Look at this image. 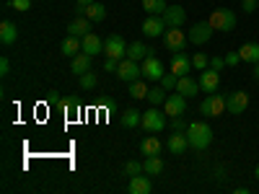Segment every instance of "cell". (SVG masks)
Returning a JSON list of instances; mask_svg holds the SVG:
<instances>
[{
    "mask_svg": "<svg viewBox=\"0 0 259 194\" xmlns=\"http://www.w3.org/2000/svg\"><path fill=\"white\" fill-rule=\"evenodd\" d=\"M70 70H73L75 75L89 73V70H91V55H85V52L75 55V57H73V65H70Z\"/></svg>",
    "mask_w": 259,
    "mask_h": 194,
    "instance_id": "28",
    "label": "cell"
},
{
    "mask_svg": "<svg viewBox=\"0 0 259 194\" xmlns=\"http://www.w3.org/2000/svg\"><path fill=\"white\" fill-rule=\"evenodd\" d=\"M158 83L163 85L166 91H177V83H179V75H174V73L168 70V73H163V78H161Z\"/></svg>",
    "mask_w": 259,
    "mask_h": 194,
    "instance_id": "36",
    "label": "cell"
},
{
    "mask_svg": "<svg viewBox=\"0 0 259 194\" xmlns=\"http://www.w3.org/2000/svg\"><path fill=\"white\" fill-rule=\"evenodd\" d=\"M254 78L259 80V62H254Z\"/></svg>",
    "mask_w": 259,
    "mask_h": 194,
    "instance_id": "46",
    "label": "cell"
},
{
    "mask_svg": "<svg viewBox=\"0 0 259 194\" xmlns=\"http://www.w3.org/2000/svg\"><path fill=\"white\" fill-rule=\"evenodd\" d=\"M192 65H194V70H207L210 68V57L205 52H197V55H192Z\"/></svg>",
    "mask_w": 259,
    "mask_h": 194,
    "instance_id": "35",
    "label": "cell"
},
{
    "mask_svg": "<svg viewBox=\"0 0 259 194\" xmlns=\"http://www.w3.org/2000/svg\"><path fill=\"white\" fill-rule=\"evenodd\" d=\"M166 8H168L166 0H143V11L148 16H163Z\"/></svg>",
    "mask_w": 259,
    "mask_h": 194,
    "instance_id": "30",
    "label": "cell"
},
{
    "mask_svg": "<svg viewBox=\"0 0 259 194\" xmlns=\"http://www.w3.org/2000/svg\"><path fill=\"white\" fill-rule=\"evenodd\" d=\"M78 78H80L78 83H80V88H83V91H94L96 85H99V75L91 73V70H89V73H83V75H78Z\"/></svg>",
    "mask_w": 259,
    "mask_h": 194,
    "instance_id": "34",
    "label": "cell"
},
{
    "mask_svg": "<svg viewBox=\"0 0 259 194\" xmlns=\"http://www.w3.org/2000/svg\"><path fill=\"white\" fill-rule=\"evenodd\" d=\"M210 68H212V70H223V68H226V55L210 57Z\"/></svg>",
    "mask_w": 259,
    "mask_h": 194,
    "instance_id": "40",
    "label": "cell"
},
{
    "mask_svg": "<svg viewBox=\"0 0 259 194\" xmlns=\"http://www.w3.org/2000/svg\"><path fill=\"white\" fill-rule=\"evenodd\" d=\"M140 127L145 129V132H161V129L166 127V112H158V106H153V109L143 112V122Z\"/></svg>",
    "mask_w": 259,
    "mask_h": 194,
    "instance_id": "4",
    "label": "cell"
},
{
    "mask_svg": "<svg viewBox=\"0 0 259 194\" xmlns=\"http://www.w3.org/2000/svg\"><path fill=\"white\" fill-rule=\"evenodd\" d=\"M207 21H210V26L215 31H223V34H228V31L236 29V13L228 11V8H215Z\"/></svg>",
    "mask_w": 259,
    "mask_h": 194,
    "instance_id": "2",
    "label": "cell"
},
{
    "mask_svg": "<svg viewBox=\"0 0 259 194\" xmlns=\"http://www.w3.org/2000/svg\"><path fill=\"white\" fill-rule=\"evenodd\" d=\"M153 55H156V50L148 47V44H143V41H135V44L127 47V57L135 60V62H143L145 57H153Z\"/></svg>",
    "mask_w": 259,
    "mask_h": 194,
    "instance_id": "18",
    "label": "cell"
},
{
    "mask_svg": "<svg viewBox=\"0 0 259 194\" xmlns=\"http://www.w3.org/2000/svg\"><path fill=\"white\" fill-rule=\"evenodd\" d=\"M140 68H143V78L145 80H161L163 78V65H161V60L153 55V57H145L143 62H140Z\"/></svg>",
    "mask_w": 259,
    "mask_h": 194,
    "instance_id": "11",
    "label": "cell"
},
{
    "mask_svg": "<svg viewBox=\"0 0 259 194\" xmlns=\"http://www.w3.org/2000/svg\"><path fill=\"white\" fill-rule=\"evenodd\" d=\"M127 41L119 36V34H112L104 39V55L106 57H114V60H124L127 57Z\"/></svg>",
    "mask_w": 259,
    "mask_h": 194,
    "instance_id": "5",
    "label": "cell"
},
{
    "mask_svg": "<svg viewBox=\"0 0 259 194\" xmlns=\"http://www.w3.org/2000/svg\"><path fill=\"white\" fill-rule=\"evenodd\" d=\"M8 73H11V60H8V57H3V60H0V75L6 78Z\"/></svg>",
    "mask_w": 259,
    "mask_h": 194,
    "instance_id": "44",
    "label": "cell"
},
{
    "mask_svg": "<svg viewBox=\"0 0 259 194\" xmlns=\"http://www.w3.org/2000/svg\"><path fill=\"white\" fill-rule=\"evenodd\" d=\"M239 55H241V60L244 62H259V44L256 41H244V44L239 47Z\"/></svg>",
    "mask_w": 259,
    "mask_h": 194,
    "instance_id": "26",
    "label": "cell"
},
{
    "mask_svg": "<svg viewBox=\"0 0 259 194\" xmlns=\"http://www.w3.org/2000/svg\"><path fill=\"white\" fill-rule=\"evenodd\" d=\"M119 62H122V60H114V57H106V60H104V65H101V70H106V73H117V68H119Z\"/></svg>",
    "mask_w": 259,
    "mask_h": 194,
    "instance_id": "39",
    "label": "cell"
},
{
    "mask_svg": "<svg viewBox=\"0 0 259 194\" xmlns=\"http://www.w3.org/2000/svg\"><path fill=\"white\" fill-rule=\"evenodd\" d=\"M166 99H168V93H166V88H163L161 83L153 85V88H148V101H150V106H161Z\"/></svg>",
    "mask_w": 259,
    "mask_h": 194,
    "instance_id": "31",
    "label": "cell"
},
{
    "mask_svg": "<svg viewBox=\"0 0 259 194\" xmlns=\"http://www.w3.org/2000/svg\"><path fill=\"white\" fill-rule=\"evenodd\" d=\"M117 75H119V80L133 83V80L143 78V68H140V62H135V60L124 57V60L119 62V68H117Z\"/></svg>",
    "mask_w": 259,
    "mask_h": 194,
    "instance_id": "9",
    "label": "cell"
},
{
    "mask_svg": "<svg viewBox=\"0 0 259 194\" xmlns=\"http://www.w3.org/2000/svg\"><path fill=\"white\" fill-rule=\"evenodd\" d=\"M68 34L70 36H85V34H91V18H85V16H78L75 21H70V26H68Z\"/></svg>",
    "mask_w": 259,
    "mask_h": 194,
    "instance_id": "21",
    "label": "cell"
},
{
    "mask_svg": "<svg viewBox=\"0 0 259 194\" xmlns=\"http://www.w3.org/2000/svg\"><path fill=\"white\" fill-rule=\"evenodd\" d=\"M55 104H57V109H60V112H68V114H73V112H80V101H78L75 96H68V99H57Z\"/></svg>",
    "mask_w": 259,
    "mask_h": 194,
    "instance_id": "32",
    "label": "cell"
},
{
    "mask_svg": "<svg viewBox=\"0 0 259 194\" xmlns=\"http://www.w3.org/2000/svg\"><path fill=\"white\" fill-rule=\"evenodd\" d=\"M163 112L168 117H182L187 112V99L182 93H171L166 101H163Z\"/></svg>",
    "mask_w": 259,
    "mask_h": 194,
    "instance_id": "15",
    "label": "cell"
},
{
    "mask_svg": "<svg viewBox=\"0 0 259 194\" xmlns=\"http://www.w3.org/2000/svg\"><path fill=\"white\" fill-rule=\"evenodd\" d=\"M143 171H145L148 176H161V171H163V161H161V156H150V158H145Z\"/></svg>",
    "mask_w": 259,
    "mask_h": 194,
    "instance_id": "29",
    "label": "cell"
},
{
    "mask_svg": "<svg viewBox=\"0 0 259 194\" xmlns=\"http://www.w3.org/2000/svg\"><path fill=\"white\" fill-rule=\"evenodd\" d=\"M140 153H143L145 158H150V156H161V140L153 137V135L143 137V140H140Z\"/></svg>",
    "mask_w": 259,
    "mask_h": 194,
    "instance_id": "23",
    "label": "cell"
},
{
    "mask_svg": "<svg viewBox=\"0 0 259 194\" xmlns=\"http://www.w3.org/2000/svg\"><path fill=\"white\" fill-rule=\"evenodd\" d=\"M11 8H16V11H29L31 8V0H11Z\"/></svg>",
    "mask_w": 259,
    "mask_h": 194,
    "instance_id": "42",
    "label": "cell"
},
{
    "mask_svg": "<svg viewBox=\"0 0 259 194\" xmlns=\"http://www.w3.org/2000/svg\"><path fill=\"white\" fill-rule=\"evenodd\" d=\"M78 6H89V3H94V0H75Z\"/></svg>",
    "mask_w": 259,
    "mask_h": 194,
    "instance_id": "47",
    "label": "cell"
},
{
    "mask_svg": "<svg viewBox=\"0 0 259 194\" xmlns=\"http://www.w3.org/2000/svg\"><path fill=\"white\" fill-rule=\"evenodd\" d=\"M194 70V65H192V57L182 50V52H171V73L174 75H189Z\"/></svg>",
    "mask_w": 259,
    "mask_h": 194,
    "instance_id": "8",
    "label": "cell"
},
{
    "mask_svg": "<svg viewBox=\"0 0 259 194\" xmlns=\"http://www.w3.org/2000/svg\"><path fill=\"white\" fill-rule=\"evenodd\" d=\"M187 140H189V148L194 150H207L212 142V127L207 122H192L187 129Z\"/></svg>",
    "mask_w": 259,
    "mask_h": 194,
    "instance_id": "1",
    "label": "cell"
},
{
    "mask_svg": "<svg viewBox=\"0 0 259 194\" xmlns=\"http://www.w3.org/2000/svg\"><path fill=\"white\" fill-rule=\"evenodd\" d=\"M99 106H104L106 112H114V109H117V106H114V101H99Z\"/></svg>",
    "mask_w": 259,
    "mask_h": 194,
    "instance_id": "45",
    "label": "cell"
},
{
    "mask_svg": "<svg viewBox=\"0 0 259 194\" xmlns=\"http://www.w3.org/2000/svg\"><path fill=\"white\" fill-rule=\"evenodd\" d=\"M171 129H174V132H187L189 122L184 119V114H182V117H171Z\"/></svg>",
    "mask_w": 259,
    "mask_h": 194,
    "instance_id": "38",
    "label": "cell"
},
{
    "mask_svg": "<svg viewBox=\"0 0 259 194\" xmlns=\"http://www.w3.org/2000/svg\"><path fill=\"white\" fill-rule=\"evenodd\" d=\"M163 21H166V29H182L187 21V11L182 6H168L163 11Z\"/></svg>",
    "mask_w": 259,
    "mask_h": 194,
    "instance_id": "12",
    "label": "cell"
},
{
    "mask_svg": "<svg viewBox=\"0 0 259 194\" xmlns=\"http://www.w3.org/2000/svg\"><path fill=\"white\" fill-rule=\"evenodd\" d=\"M150 189H153V184L148 176H130V194H150Z\"/></svg>",
    "mask_w": 259,
    "mask_h": 194,
    "instance_id": "24",
    "label": "cell"
},
{
    "mask_svg": "<svg viewBox=\"0 0 259 194\" xmlns=\"http://www.w3.org/2000/svg\"><path fill=\"white\" fill-rule=\"evenodd\" d=\"M75 11H78V16H85L91 21H104L106 18V8L99 3V0H94V3H89V6H78Z\"/></svg>",
    "mask_w": 259,
    "mask_h": 194,
    "instance_id": "17",
    "label": "cell"
},
{
    "mask_svg": "<svg viewBox=\"0 0 259 194\" xmlns=\"http://www.w3.org/2000/svg\"><path fill=\"white\" fill-rule=\"evenodd\" d=\"M202 88H200V80H194L189 75H182L179 83H177V93H182L184 99H192V96H197Z\"/></svg>",
    "mask_w": 259,
    "mask_h": 194,
    "instance_id": "16",
    "label": "cell"
},
{
    "mask_svg": "<svg viewBox=\"0 0 259 194\" xmlns=\"http://www.w3.org/2000/svg\"><path fill=\"white\" fill-rule=\"evenodd\" d=\"M127 93H130V99H148V85L143 83V78H138V80L130 83Z\"/></svg>",
    "mask_w": 259,
    "mask_h": 194,
    "instance_id": "33",
    "label": "cell"
},
{
    "mask_svg": "<svg viewBox=\"0 0 259 194\" xmlns=\"http://www.w3.org/2000/svg\"><path fill=\"white\" fill-rule=\"evenodd\" d=\"M16 39H18V26L11 24V21H3V24H0V41H3L6 47H11Z\"/></svg>",
    "mask_w": 259,
    "mask_h": 194,
    "instance_id": "25",
    "label": "cell"
},
{
    "mask_svg": "<svg viewBox=\"0 0 259 194\" xmlns=\"http://www.w3.org/2000/svg\"><path fill=\"white\" fill-rule=\"evenodd\" d=\"M83 52H85V55H91V57L99 55V52H104V39H99L94 31H91V34H85V36H83Z\"/></svg>",
    "mask_w": 259,
    "mask_h": 194,
    "instance_id": "22",
    "label": "cell"
},
{
    "mask_svg": "<svg viewBox=\"0 0 259 194\" xmlns=\"http://www.w3.org/2000/svg\"><path fill=\"white\" fill-rule=\"evenodd\" d=\"M168 153H174V156H182L187 153V148H189V140H187V132H174L168 137Z\"/></svg>",
    "mask_w": 259,
    "mask_h": 194,
    "instance_id": "20",
    "label": "cell"
},
{
    "mask_svg": "<svg viewBox=\"0 0 259 194\" xmlns=\"http://www.w3.org/2000/svg\"><path fill=\"white\" fill-rule=\"evenodd\" d=\"M124 174H127V176L145 174V171H143V163H140V161H127V163H124Z\"/></svg>",
    "mask_w": 259,
    "mask_h": 194,
    "instance_id": "37",
    "label": "cell"
},
{
    "mask_svg": "<svg viewBox=\"0 0 259 194\" xmlns=\"http://www.w3.org/2000/svg\"><path fill=\"white\" fill-rule=\"evenodd\" d=\"M241 62V55H239V50H236V52H228L226 55V65H228V68H236V65H239Z\"/></svg>",
    "mask_w": 259,
    "mask_h": 194,
    "instance_id": "41",
    "label": "cell"
},
{
    "mask_svg": "<svg viewBox=\"0 0 259 194\" xmlns=\"http://www.w3.org/2000/svg\"><path fill=\"white\" fill-rule=\"evenodd\" d=\"M140 122H143V114H140L138 109H124V112H122V117H119V124H122L124 129L140 127Z\"/></svg>",
    "mask_w": 259,
    "mask_h": 194,
    "instance_id": "27",
    "label": "cell"
},
{
    "mask_svg": "<svg viewBox=\"0 0 259 194\" xmlns=\"http://www.w3.org/2000/svg\"><path fill=\"white\" fill-rule=\"evenodd\" d=\"M200 112H202V117H218V114L228 112L226 96H221V93H207V96L202 99V104H200Z\"/></svg>",
    "mask_w": 259,
    "mask_h": 194,
    "instance_id": "3",
    "label": "cell"
},
{
    "mask_svg": "<svg viewBox=\"0 0 259 194\" xmlns=\"http://www.w3.org/2000/svg\"><path fill=\"white\" fill-rule=\"evenodd\" d=\"M187 41H189V36H187L182 29H166V31H163V47L171 50V52L187 50Z\"/></svg>",
    "mask_w": 259,
    "mask_h": 194,
    "instance_id": "6",
    "label": "cell"
},
{
    "mask_svg": "<svg viewBox=\"0 0 259 194\" xmlns=\"http://www.w3.org/2000/svg\"><path fill=\"white\" fill-rule=\"evenodd\" d=\"M60 52H62L65 57H70V60H73L75 55H80V52H83V39H80V36H70V34H68V39H65L62 44H60Z\"/></svg>",
    "mask_w": 259,
    "mask_h": 194,
    "instance_id": "19",
    "label": "cell"
},
{
    "mask_svg": "<svg viewBox=\"0 0 259 194\" xmlns=\"http://www.w3.org/2000/svg\"><path fill=\"white\" fill-rule=\"evenodd\" d=\"M200 88L205 91V93H215L221 88V73L218 70H212V68H207V70H200Z\"/></svg>",
    "mask_w": 259,
    "mask_h": 194,
    "instance_id": "13",
    "label": "cell"
},
{
    "mask_svg": "<svg viewBox=\"0 0 259 194\" xmlns=\"http://www.w3.org/2000/svg\"><path fill=\"white\" fill-rule=\"evenodd\" d=\"M254 176L259 179V163H256V168H254Z\"/></svg>",
    "mask_w": 259,
    "mask_h": 194,
    "instance_id": "48",
    "label": "cell"
},
{
    "mask_svg": "<svg viewBox=\"0 0 259 194\" xmlns=\"http://www.w3.org/2000/svg\"><path fill=\"white\" fill-rule=\"evenodd\" d=\"M212 31H215V29L210 26V21H200V24H194V26L187 31V36H189V41H192V44L202 47V44H207V41H210Z\"/></svg>",
    "mask_w": 259,
    "mask_h": 194,
    "instance_id": "7",
    "label": "cell"
},
{
    "mask_svg": "<svg viewBox=\"0 0 259 194\" xmlns=\"http://www.w3.org/2000/svg\"><path fill=\"white\" fill-rule=\"evenodd\" d=\"M143 34L145 36H150V39H156V36H163V31H166V21H163V16H148L145 21H143Z\"/></svg>",
    "mask_w": 259,
    "mask_h": 194,
    "instance_id": "14",
    "label": "cell"
},
{
    "mask_svg": "<svg viewBox=\"0 0 259 194\" xmlns=\"http://www.w3.org/2000/svg\"><path fill=\"white\" fill-rule=\"evenodd\" d=\"M226 106H228V114H244L249 109V93L246 91H233L226 96Z\"/></svg>",
    "mask_w": 259,
    "mask_h": 194,
    "instance_id": "10",
    "label": "cell"
},
{
    "mask_svg": "<svg viewBox=\"0 0 259 194\" xmlns=\"http://www.w3.org/2000/svg\"><path fill=\"white\" fill-rule=\"evenodd\" d=\"M241 8H244V13H254L256 11V0H241Z\"/></svg>",
    "mask_w": 259,
    "mask_h": 194,
    "instance_id": "43",
    "label": "cell"
}]
</instances>
